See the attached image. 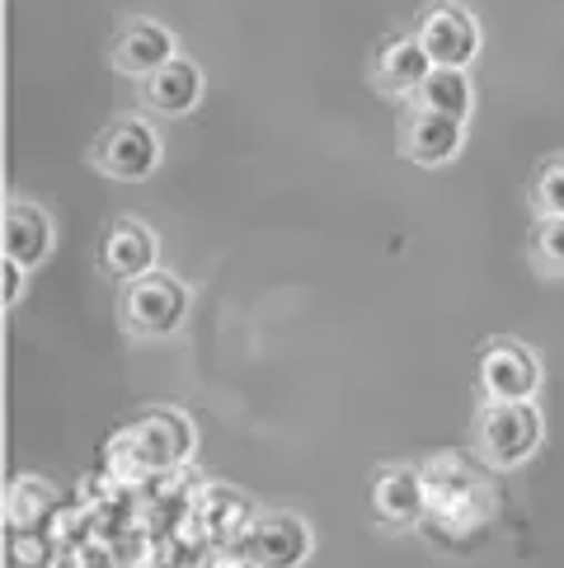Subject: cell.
I'll return each instance as SVG.
<instances>
[{"instance_id":"obj_13","label":"cell","mask_w":564,"mask_h":568,"mask_svg":"<svg viewBox=\"0 0 564 568\" xmlns=\"http://www.w3.org/2000/svg\"><path fill=\"white\" fill-rule=\"evenodd\" d=\"M141 94H147V104L155 113L184 118L198 109V99H203V71H198V62H189V57H174V62H165L155 75L141 80Z\"/></svg>"},{"instance_id":"obj_3","label":"cell","mask_w":564,"mask_h":568,"mask_svg":"<svg viewBox=\"0 0 564 568\" xmlns=\"http://www.w3.org/2000/svg\"><path fill=\"white\" fill-rule=\"evenodd\" d=\"M414 38L423 43V52L433 57V67H461V71H466L480 57V48H485L480 19L466 6H456V0H433V6L419 14Z\"/></svg>"},{"instance_id":"obj_6","label":"cell","mask_w":564,"mask_h":568,"mask_svg":"<svg viewBox=\"0 0 564 568\" xmlns=\"http://www.w3.org/2000/svg\"><path fill=\"white\" fill-rule=\"evenodd\" d=\"M541 367L536 357L513 338H498L480 353V390L490 395V404H517V399H536Z\"/></svg>"},{"instance_id":"obj_16","label":"cell","mask_w":564,"mask_h":568,"mask_svg":"<svg viewBox=\"0 0 564 568\" xmlns=\"http://www.w3.org/2000/svg\"><path fill=\"white\" fill-rule=\"evenodd\" d=\"M532 207L536 216H564V155L546 160L532 179Z\"/></svg>"},{"instance_id":"obj_5","label":"cell","mask_w":564,"mask_h":568,"mask_svg":"<svg viewBox=\"0 0 564 568\" xmlns=\"http://www.w3.org/2000/svg\"><path fill=\"white\" fill-rule=\"evenodd\" d=\"M259 568H301L311 555V526L296 513H259L245 526V545H240Z\"/></svg>"},{"instance_id":"obj_12","label":"cell","mask_w":564,"mask_h":568,"mask_svg":"<svg viewBox=\"0 0 564 568\" xmlns=\"http://www.w3.org/2000/svg\"><path fill=\"white\" fill-rule=\"evenodd\" d=\"M6 263H19V268H38L48 254H52V216L33 202H10L6 207Z\"/></svg>"},{"instance_id":"obj_4","label":"cell","mask_w":564,"mask_h":568,"mask_svg":"<svg viewBox=\"0 0 564 568\" xmlns=\"http://www.w3.org/2000/svg\"><path fill=\"white\" fill-rule=\"evenodd\" d=\"M94 165L104 170L109 179H123V184H141V179H151L155 165H160L155 128L141 123V118H118V123H109L94 141Z\"/></svg>"},{"instance_id":"obj_19","label":"cell","mask_w":564,"mask_h":568,"mask_svg":"<svg viewBox=\"0 0 564 568\" xmlns=\"http://www.w3.org/2000/svg\"><path fill=\"white\" fill-rule=\"evenodd\" d=\"M212 568H259V564H254L245 550H226V555H221Z\"/></svg>"},{"instance_id":"obj_17","label":"cell","mask_w":564,"mask_h":568,"mask_svg":"<svg viewBox=\"0 0 564 568\" xmlns=\"http://www.w3.org/2000/svg\"><path fill=\"white\" fill-rule=\"evenodd\" d=\"M532 254L546 273L564 277V216H541L536 240H532Z\"/></svg>"},{"instance_id":"obj_9","label":"cell","mask_w":564,"mask_h":568,"mask_svg":"<svg viewBox=\"0 0 564 568\" xmlns=\"http://www.w3.org/2000/svg\"><path fill=\"white\" fill-rule=\"evenodd\" d=\"M429 71H433V57L423 52L414 33H386L372 52V80H376V90H386V94H400V99L419 94Z\"/></svg>"},{"instance_id":"obj_14","label":"cell","mask_w":564,"mask_h":568,"mask_svg":"<svg viewBox=\"0 0 564 568\" xmlns=\"http://www.w3.org/2000/svg\"><path fill=\"white\" fill-rule=\"evenodd\" d=\"M132 446H137L141 465H151V470H174V465L189 456L193 433L179 414H151L147 423L132 428Z\"/></svg>"},{"instance_id":"obj_1","label":"cell","mask_w":564,"mask_h":568,"mask_svg":"<svg viewBox=\"0 0 564 568\" xmlns=\"http://www.w3.org/2000/svg\"><path fill=\"white\" fill-rule=\"evenodd\" d=\"M189 287L174 273H147L123 287V306H118V320L132 338H170L179 334V324L189 320Z\"/></svg>"},{"instance_id":"obj_10","label":"cell","mask_w":564,"mask_h":568,"mask_svg":"<svg viewBox=\"0 0 564 568\" xmlns=\"http://www.w3.org/2000/svg\"><path fill=\"white\" fill-rule=\"evenodd\" d=\"M433 503L429 479L410 465H391L372 479V517L386 521V526H414Z\"/></svg>"},{"instance_id":"obj_8","label":"cell","mask_w":564,"mask_h":568,"mask_svg":"<svg viewBox=\"0 0 564 568\" xmlns=\"http://www.w3.org/2000/svg\"><path fill=\"white\" fill-rule=\"evenodd\" d=\"M174 57H179V43H174V33L160 24V19L141 14V19H128V24L113 33V67L123 75L147 80L165 62H174Z\"/></svg>"},{"instance_id":"obj_2","label":"cell","mask_w":564,"mask_h":568,"mask_svg":"<svg viewBox=\"0 0 564 568\" xmlns=\"http://www.w3.org/2000/svg\"><path fill=\"white\" fill-rule=\"evenodd\" d=\"M541 437H546V423H541V409L532 399L517 404H490L485 418H480V452H485L490 465L498 470H513V465L532 460L541 452Z\"/></svg>"},{"instance_id":"obj_11","label":"cell","mask_w":564,"mask_h":568,"mask_svg":"<svg viewBox=\"0 0 564 568\" xmlns=\"http://www.w3.org/2000/svg\"><path fill=\"white\" fill-rule=\"evenodd\" d=\"M466 146V123L447 113H433V109H414L410 128H405V155L423 170H437V165H452Z\"/></svg>"},{"instance_id":"obj_15","label":"cell","mask_w":564,"mask_h":568,"mask_svg":"<svg viewBox=\"0 0 564 568\" xmlns=\"http://www.w3.org/2000/svg\"><path fill=\"white\" fill-rule=\"evenodd\" d=\"M414 104H419V109H433V113H447V118H461V123H466L471 109H475L471 75L461 71V67H433L429 80L419 85Z\"/></svg>"},{"instance_id":"obj_20","label":"cell","mask_w":564,"mask_h":568,"mask_svg":"<svg viewBox=\"0 0 564 568\" xmlns=\"http://www.w3.org/2000/svg\"><path fill=\"white\" fill-rule=\"evenodd\" d=\"M6 301H19V263H6Z\"/></svg>"},{"instance_id":"obj_18","label":"cell","mask_w":564,"mask_h":568,"mask_svg":"<svg viewBox=\"0 0 564 568\" xmlns=\"http://www.w3.org/2000/svg\"><path fill=\"white\" fill-rule=\"evenodd\" d=\"M19 503H24V513H14L10 521L33 526V521H38V513H48V507H52V494H48L38 479H19L14 489H10V507H19Z\"/></svg>"},{"instance_id":"obj_7","label":"cell","mask_w":564,"mask_h":568,"mask_svg":"<svg viewBox=\"0 0 564 568\" xmlns=\"http://www.w3.org/2000/svg\"><path fill=\"white\" fill-rule=\"evenodd\" d=\"M155 235L147 221H137V216H118L113 226L104 231V240H99V268H104L113 282H137V277H147L155 273Z\"/></svg>"}]
</instances>
